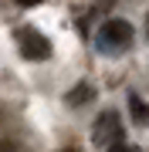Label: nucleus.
<instances>
[{"label":"nucleus","instance_id":"nucleus-1","mask_svg":"<svg viewBox=\"0 0 149 152\" xmlns=\"http://www.w3.org/2000/svg\"><path fill=\"white\" fill-rule=\"evenodd\" d=\"M129 41H132V27H129L126 20H109V24H102V31H98V48L105 54L126 51Z\"/></svg>","mask_w":149,"mask_h":152},{"label":"nucleus","instance_id":"nucleus-2","mask_svg":"<svg viewBox=\"0 0 149 152\" xmlns=\"http://www.w3.org/2000/svg\"><path fill=\"white\" fill-rule=\"evenodd\" d=\"M17 44H21V54L27 58V61H44V58H51V41H48L41 31H34V27L17 31Z\"/></svg>","mask_w":149,"mask_h":152},{"label":"nucleus","instance_id":"nucleus-3","mask_svg":"<svg viewBox=\"0 0 149 152\" xmlns=\"http://www.w3.org/2000/svg\"><path fill=\"white\" fill-rule=\"evenodd\" d=\"M95 142H119V115L115 112H105L95 122Z\"/></svg>","mask_w":149,"mask_h":152},{"label":"nucleus","instance_id":"nucleus-4","mask_svg":"<svg viewBox=\"0 0 149 152\" xmlns=\"http://www.w3.org/2000/svg\"><path fill=\"white\" fill-rule=\"evenodd\" d=\"M129 105H132V118H136V122H149V108L142 105V98H139V95L129 98Z\"/></svg>","mask_w":149,"mask_h":152},{"label":"nucleus","instance_id":"nucleus-5","mask_svg":"<svg viewBox=\"0 0 149 152\" xmlns=\"http://www.w3.org/2000/svg\"><path fill=\"white\" fill-rule=\"evenodd\" d=\"M88 95H92V91H88V88L81 85V88H75V91L68 95V102H85V98H88Z\"/></svg>","mask_w":149,"mask_h":152},{"label":"nucleus","instance_id":"nucleus-6","mask_svg":"<svg viewBox=\"0 0 149 152\" xmlns=\"http://www.w3.org/2000/svg\"><path fill=\"white\" fill-rule=\"evenodd\" d=\"M109 152H136V149H132V145H126V142H115Z\"/></svg>","mask_w":149,"mask_h":152},{"label":"nucleus","instance_id":"nucleus-7","mask_svg":"<svg viewBox=\"0 0 149 152\" xmlns=\"http://www.w3.org/2000/svg\"><path fill=\"white\" fill-rule=\"evenodd\" d=\"M21 7H34V4H41V0H17Z\"/></svg>","mask_w":149,"mask_h":152}]
</instances>
